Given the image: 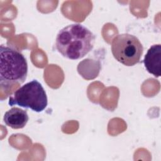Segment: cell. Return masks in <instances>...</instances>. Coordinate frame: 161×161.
Returning a JSON list of instances; mask_svg holds the SVG:
<instances>
[{
    "instance_id": "3",
    "label": "cell",
    "mask_w": 161,
    "mask_h": 161,
    "mask_svg": "<svg viewBox=\"0 0 161 161\" xmlns=\"http://www.w3.org/2000/svg\"><path fill=\"white\" fill-rule=\"evenodd\" d=\"M8 104L10 106L18 105L40 113L47 107L48 99L42 84L38 80H33L18 88L9 97Z\"/></svg>"
},
{
    "instance_id": "6",
    "label": "cell",
    "mask_w": 161,
    "mask_h": 161,
    "mask_svg": "<svg viewBox=\"0 0 161 161\" xmlns=\"http://www.w3.org/2000/svg\"><path fill=\"white\" fill-rule=\"evenodd\" d=\"M29 117L26 111L17 107H13L4 115V123L13 129H21L25 126Z\"/></svg>"
},
{
    "instance_id": "1",
    "label": "cell",
    "mask_w": 161,
    "mask_h": 161,
    "mask_svg": "<svg viewBox=\"0 0 161 161\" xmlns=\"http://www.w3.org/2000/svg\"><path fill=\"white\" fill-rule=\"evenodd\" d=\"M94 40V35L86 26L78 23L71 24L59 31L55 47L64 57L77 60L92 50Z\"/></svg>"
},
{
    "instance_id": "4",
    "label": "cell",
    "mask_w": 161,
    "mask_h": 161,
    "mask_svg": "<svg viewBox=\"0 0 161 161\" xmlns=\"http://www.w3.org/2000/svg\"><path fill=\"white\" fill-rule=\"evenodd\" d=\"M114 58L126 66H133L140 62L143 47L137 37L128 33L115 36L111 42Z\"/></svg>"
},
{
    "instance_id": "2",
    "label": "cell",
    "mask_w": 161,
    "mask_h": 161,
    "mask_svg": "<svg viewBox=\"0 0 161 161\" xmlns=\"http://www.w3.org/2000/svg\"><path fill=\"white\" fill-rule=\"evenodd\" d=\"M0 84L9 86L22 84L28 74V64L24 55L11 47H0Z\"/></svg>"
},
{
    "instance_id": "5",
    "label": "cell",
    "mask_w": 161,
    "mask_h": 161,
    "mask_svg": "<svg viewBox=\"0 0 161 161\" xmlns=\"http://www.w3.org/2000/svg\"><path fill=\"white\" fill-rule=\"evenodd\" d=\"M147 70L158 77L161 74V45L155 44L150 47L143 60Z\"/></svg>"
}]
</instances>
